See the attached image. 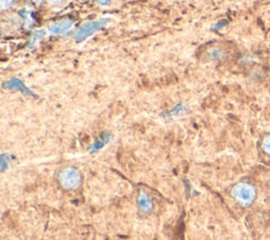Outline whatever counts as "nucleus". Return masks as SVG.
Returning a JSON list of instances; mask_svg holds the SVG:
<instances>
[{"instance_id":"obj_10","label":"nucleus","mask_w":270,"mask_h":240,"mask_svg":"<svg viewBox=\"0 0 270 240\" xmlns=\"http://www.w3.org/2000/svg\"><path fill=\"white\" fill-rule=\"evenodd\" d=\"M98 3L101 5H108L110 3V0H98Z\"/></svg>"},{"instance_id":"obj_8","label":"nucleus","mask_w":270,"mask_h":240,"mask_svg":"<svg viewBox=\"0 0 270 240\" xmlns=\"http://www.w3.org/2000/svg\"><path fill=\"white\" fill-rule=\"evenodd\" d=\"M7 87L10 88V89H18V90L25 91V88H24V86H23V83L20 82V81L17 80V79H12V80H10V81L7 83Z\"/></svg>"},{"instance_id":"obj_5","label":"nucleus","mask_w":270,"mask_h":240,"mask_svg":"<svg viewBox=\"0 0 270 240\" xmlns=\"http://www.w3.org/2000/svg\"><path fill=\"white\" fill-rule=\"evenodd\" d=\"M138 205L139 209L143 211V212H149L152 209V201L150 199L149 195L145 192V191H140L139 195H138Z\"/></svg>"},{"instance_id":"obj_4","label":"nucleus","mask_w":270,"mask_h":240,"mask_svg":"<svg viewBox=\"0 0 270 240\" xmlns=\"http://www.w3.org/2000/svg\"><path fill=\"white\" fill-rule=\"evenodd\" d=\"M72 24H73V22L71 20L64 19V20H61L58 22H55V23L51 24L49 26V30L53 34H63L67 31H69L71 29V26H72Z\"/></svg>"},{"instance_id":"obj_2","label":"nucleus","mask_w":270,"mask_h":240,"mask_svg":"<svg viewBox=\"0 0 270 240\" xmlns=\"http://www.w3.org/2000/svg\"><path fill=\"white\" fill-rule=\"evenodd\" d=\"M61 185L67 190H75L81 183V175L75 167H66L59 174Z\"/></svg>"},{"instance_id":"obj_9","label":"nucleus","mask_w":270,"mask_h":240,"mask_svg":"<svg viewBox=\"0 0 270 240\" xmlns=\"http://www.w3.org/2000/svg\"><path fill=\"white\" fill-rule=\"evenodd\" d=\"M13 3H14V0H2V6L4 9H6L7 7H10Z\"/></svg>"},{"instance_id":"obj_6","label":"nucleus","mask_w":270,"mask_h":240,"mask_svg":"<svg viewBox=\"0 0 270 240\" xmlns=\"http://www.w3.org/2000/svg\"><path fill=\"white\" fill-rule=\"evenodd\" d=\"M262 190L267 199L270 200V172L266 173L265 176H262Z\"/></svg>"},{"instance_id":"obj_1","label":"nucleus","mask_w":270,"mask_h":240,"mask_svg":"<svg viewBox=\"0 0 270 240\" xmlns=\"http://www.w3.org/2000/svg\"><path fill=\"white\" fill-rule=\"evenodd\" d=\"M230 197L242 208L252 207L258 199V186L250 180H241L231 187Z\"/></svg>"},{"instance_id":"obj_7","label":"nucleus","mask_w":270,"mask_h":240,"mask_svg":"<svg viewBox=\"0 0 270 240\" xmlns=\"http://www.w3.org/2000/svg\"><path fill=\"white\" fill-rule=\"evenodd\" d=\"M262 151L268 158H270V134L266 135L262 140Z\"/></svg>"},{"instance_id":"obj_11","label":"nucleus","mask_w":270,"mask_h":240,"mask_svg":"<svg viewBox=\"0 0 270 240\" xmlns=\"http://www.w3.org/2000/svg\"><path fill=\"white\" fill-rule=\"evenodd\" d=\"M50 2H52V3H59V2H62V0H50Z\"/></svg>"},{"instance_id":"obj_3","label":"nucleus","mask_w":270,"mask_h":240,"mask_svg":"<svg viewBox=\"0 0 270 240\" xmlns=\"http://www.w3.org/2000/svg\"><path fill=\"white\" fill-rule=\"evenodd\" d=\"M109 22L108 19H102L97 21H91V22H86L83 23L75 35V40L77 42H81L84 39H87L89 36L97 32L98 30H101L102 27H104L107 23Z\"/></svg>"}]
</instances>
